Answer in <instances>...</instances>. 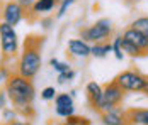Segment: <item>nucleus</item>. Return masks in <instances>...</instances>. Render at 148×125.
<instances>
[{"label": "nucleus", "mask_w": 148, "mask_h": 125, "mask_svg": "<svg viewBox=\"0 0 148 125\" xmlns=\"http://www.w3.org/2000/svg\"><path fill=\"white\" fill-rule=\"evenodd\" d=\"M85 93H87V100H89L90 107L94 108V107L99 103L101 97H102V86L99 83H95V81H90V83H87V86H85Z\"/></svg>", "instance_id": "ddd939ff"}, {"label": "nucleus", "mask_w": 148, "mask_h": 125, "mask_svg": "<svg viewBox=\"0 0 148 125\" xmlns=\"http://www.w3.org/2000/svg\"><path fill=\"white\" fill-rule=\"evenodd\" d=\"M124 93H126V91L116 83V80L111 81L109 84H106L102 88V97L99 100V103L94 107V110L97 111V113H102V111L112 110V108L119 107V105L123 103Z\"/></svg>", "instance_id": "39448f33"}, {"label": "nucleus", "mask_w": 148, "mask_h": 125, "mask_svg": "<svg viewBox=\"0 0 148 125\" xmlns=\"http://www.w3.org/2000/svg\"><path fill=\"white\" fill-rule=\"evenodd\" d=\"M0 49H2V63L15 59L19 54V36L14 26L0 20Z\"/></svg>", "instance_id": "20e7f679"}, {"label": "nucleus", "mask_w": 148, "mask_h": 125, "mask_svg": "<svg viewBox=\"0 0 148 125\" xmlns=\"http://www.w3.org/2000/svg\"><path fill=\"white\" fill-rule=\"evenodd\" d=\"M3 90L12 107L19 111V115L24 118H32L34 115L32 103L36 98V88H34L32 80L15 73V74H10V78L5 81Z\"/></svg>", "instance_id": "f257e3e1"}, {"label": "nucleus", "mask_w": 148, "mask_h": 125, "mask_svg": "<svg viewBox=\"0 0 148 125\" xmlns=\"http://www.w3.org/2000/svg\"><path fill=\"white\" fill-rule=\"evenodd\" d=\"M148 76L138 70H128L123 71L121 74L116 76V83L124 90V91H133V93H143L145 86H147Z\"/></svg>", "instance_id": "423d86ee"}, {"label": "nucleus", "mask_w": 148, "mask_h": 125, "mask_svg": "<svg viewBox=\"0 0 148 125\" xmlns=\"http://www.w3.org/2000/svg\"><path fill=\"white\" fill-rule=\"evenodd\" d=\"M126 115L130 125H148V108H130Z\"/></svg>", "instance_id": "f8f14e48"}, {"label": "nucleus", "mask_w": 148, "mask_h": 125, "mask_svg": "<svg viewBox=\"0 0 148 125\" xmlns=\"http://www.w3.org/2000/svg\"><path fill=\"white\" fill-rule=\"evenodd\" d=\"M111 53H112V44L109 41L94 42L92 47H90V56H94V57H97V59H102V57H106V56L111 54Z\"/></svg>", "instance_id": "4468645a"}, {"label": "nucleus", "mask_w": 148, "mask_h": 125, "mask_svg": "<svg viewBox=\"0 0 148 125\" xmlns=\"http://www.w3.org/2000/svg\"><path fill=\"white\" fill-rule=\"evenodd\" d=\"M90 47H92V44L87 42L85 39H82V37L70 39L68 44H66V51H68V54L73 56V57H82V59L90 56Z\"/></svg>", "instance_id": "9b49d317"}, {"label": "nucleus", "mask_w": 148, "mask_h": 125, "mask_svg": "<svg viewBox=\"0 0 148 125\" xmlns=\"http://www.w3.org/2000/svg\"><path fill=\"white\" fill-rule=\"evenodd\" d=\"M65 120H66V124H70V125H90V122L87 118H80V117H75V115L65 118Z\"/></svg>", "instance_id": "393cba45"}, {"label": "nucleus", "mask_w": 148, "mask_h": 125, "mask_svg": "<svg viewBox=\"0 0 148 125\" xmlns=\"http://www.w3.org/2000/svg\"><path fill=\"white\" fill-rule=\"evenodd\" d=\"M130 27L138 29L140 32H143L145 36H148V15H143V17L134 19L133 22H131V26H130Z\"/></svg>", "instance_id": "6ab92c4d"}, {"label": "nucleus", "mask_w": 148, "mask_h": 125, "mask_svg": "<svg viewBox=\"0 0 148 125\" xmlns=\"http://www.w3.org/2000/svg\"><path fill=\"white\" fill-rule=\"evenodd\" d=\"M7 101H9V98H7V93H5V90H2L0 91V111L3 110L5 107H7Z\"/></svg>", "instance_id": "bb28decb"}, {"label": "nucleus", "mask_w": 148, "mask_h": 125, "mask_svg": "<svg viewBox=\"0 0 148 125\" xmlns=\"http://www.w3.org/2000/svg\"><path fill=\"white\" fill-rule=\"evenodd\" d=\"M55 97H56L55 86H46L45 90H41V98L45 101H51V100H55Z\"/></svg>", "instance_id": "b1692460"}, {"label": "nucleus", "mask_w": 148, "mask_h": 125, "mask_svg": "<svg viewBox=\"0 0 148 125\" xmlns=\"http://www.w3.org/2000/svg\"><path fill=\"white\" fill-rule=\"evenodd\" d=\"M75 0H60V5H58V12H56V19H63L66 12H68V9H70V5L73 3Z\"/></svg>", "instance_id": "4be33fe9"}, {"label": "nucleus", "mask_w": 148, "mask_h": 125, "mask_svg": "<svg viewBox=\"0 0 148 125\" xmlns=\"http://www.w3.org/2000/svg\"><path fill=\"white\" fill-rule=\"evenodd\" d=\"M17 2H19V3H21L24 9H26V12L29 10L31 7H32V3H34V0H17Z\"/></svg>", "instance_id": "c85d7f7f"}, {"label": "nucleus", "mask_w": 148, "mask_h": 125, "mask_svg": "<svg viewBox=\"0 0 148 125\" xmlns=\"http://www.w3.org/2000/svg\"><path fill=\"white\" fill-rule=\"evenodd\" d=\"M75 76H77V73L73 70H68V71H65V73H58V84L70 83L72 80H75Z\"/></svg>", "instance_id": "5701e85b"}, {"label": "nucleus", "mask_w": 148, "mask_h": 125, "mask_svg": "<svg viewBox=\"0 0 148 125\" xmlns=\"http://www.w3.org/2000/svg\"><path fill=\"white\" fill-rule=\"evenodd\" d=\"M55 113L58 115L60 118H68V117L75 115V107L73 105H70V107H56Z\"/></svg>", "instance_id": "412c9836"}, {"label": "nucleus", "mask_w": 148, "mask_h": 125, "mask_svg": "<svg viewBox=\"0 0 148 125\" xmlns=\"http://www.w3.org/2000/svg\"><path fill=\"white\" fill-rule=\"evenodd\" d=\"M63 125H70V124H63Z\"/></svg>", "instance_id": "7c9ffc66"}, {"label": "nucleus", "mask_w": 148, "mask_h": 125, "mask_svg": "<svg viewBox=\"0 0 148 125\" xmlns=\"http://www.w3.org/2000/svg\"><path fill=\"white\" fill-rule=\"evenodd\" d=\"M0 15H2V20L10 24V26H19L24 19H26V9L17 2V0H7L3 5H2V10H0Z\"/></svg>", "instance_id": "0eeeda50"}, {"label": "nucleus", "mask_w": 148, "mask_h": 125, "mask_svg": "<svg viewBox=\"0 0 148 125\" xmlns=\"http://www.w3.org/2000/svg\"><path fill=\"white\" fill-rule=\"evenodd\" d=\"M112 34H114V24L109 17H102V19L95 20L92 26L80 29V37L90 44L109 41L112 37Z\"/></svg>", "instance_id": "7ed1b4c3"}, {"label": "nucleus", "mask_w": 148, "mask_h": 125, "mask_svg": "<svg viewBox=\"0 0 148 125\" xmlns=\"http://www.w3.org/2000/svg\"><path fill=\"white\" fill-rule=\"evenodd\" d=\"M51 24H53V17H45V19H41V27L48 30V29L51 27Z\"/></svg>", "instance_id": "cd10ccee"}, {"label": "nucleus", "mask_w": 148, "mask_h": 125, "mask_svg": "<svg viewBox=\"0 0 148 125\" xmlns=\"http://www.w3.org/2000/svg\"><path fill=\"white\" fill-rule=\"evenodd\" d=\"M21 115H19V111L15 110L14 107H5L3 110H2V120H3V124H9V122H14L17 120Z\"/></svg>", "instance_id": "a211bd4d"}, {"label": "nucleus", "mask_w": 148, "mask_h": 125, "mask_svg": "<svg viewBox=\"0 0 148 125\" xmlns=\"http://www.w3.org/2000/svg\"><path fill=\"white\" fill-rule=\"evenodd\" d=\"M73 105V97L70 93H56L55 97V108L56 107H70Z\"/></svg>", "instance_id": "dca6fc26"}, {"label": "nucleus", "mask_w": 148, "mask_h": 125, "mask_svg": "<svg viewBox=\"0 0 148 125\" xmlns=\"http://www.w3.org/2000/svg\"><path fill=\"white\" fill-rule=\"evenodd\" d=\"M43 42H45V37L41 36L26 37L22 51L19 53V59H17V74L29 78V80L36 78V74L43 66V57H41Z\"/></svg>", "instance_id": "f03ea898"}, {"label": "nucleus", "mask_w": 148, "mask_h": 125, "mask_svg": "<svg viewBox=\"0 0 148 125\" xmlns=\"http://www.w3.org/2000/svg\"><path fill=\"white\" fill-rule=\"evenodd\" d=\"M121 42H123V36H116V37L111 41V44H112V53H114V56H116L118 61H123V59H124V53H123Z\"/></svg>", "instance_id": "f3484780"}, {"label": "nucleus", "mask_w": 148, "mask_h": 125, "mask_svg": "<svg viewBox=\"0 0 148 125\" xmlns=\"http://www.w3.org/2000/svg\"><path fill=\"white\" fill-rule=\"evenodd\" d=\"M121 36H123V39H126L131 44H134L143 53V56L148 54V36H145L143 32H140L138 29H134V27H128Z\"/></svg>", "instance_id": "1a4fd4ad"}, {"label": "nucleus", "mask_w": 148, "mask_h": 125, "mask_svg": "<svg viewBox=\"0 0 148 125\" xmlns=\"http://www.w3.org/2000/svg\"><path fill=\"white\" fill-rule=\"evenodd\" d=\"M121 46H123V53H124V56H131V57H141V56H143V53H141L134 44H131V42L126 41V39H123Z\"/></svg>", "instance_id": "2eb2a0df"}, {"label": "nucleus", "mask_w": 148, "mask_h": 125, "mask_svg": "<svg viewBox=\"0 0 148 125\" xmlns=\"http://www.w3.org/2000/svg\"><path fill=\"white\" fill-rule=\"evenodd\" d=\"M60 0H34L32 7L26 12L27 19H34V17H41V15H48L49 12H53L55 9H58Z\"/></svg>", "instance_id": "6e6552de"}, {"label": "nucleus", "mask_w": 148, "mask_h": 125, "mask_svg": "<svg viewBox=\"0 0 148 125\" xmlns=\"http://www.w3.org/2000/svg\"><path fill=\"white\" fill-rule=\"evenodd\" d=\"M3 125H29V122H26V120H14V122H9V124H3Z\"/></svg>", "instance_id": "c756f323"}, {"label": "nucleus", "mask_w": 148, "mask_h": 125, "mask_svg": "<svg viewBox=\"0 0 148 125\" xmlns=\"http://www.w3.org/2000/svg\"><path fill=\"white\" fill-rule=\"evenodd\" d=\"M101 122H102V125H130L126 110H123L121 107L102 111L101 113Z\"/></svg>", "instance_id": "9d476101"}, {"label": "nucleus", "mask_w": 148, "mask_h": 125, "mask_svg": "<svg viewBox=\"0 0 148 125\" xmlns=\"http://www.w3.org/2000/svg\"><path fill=\"white\" fill-rule=\"evenodd\" d=\"M49 66L56 71V73H65V71L72 70L68 63H63V61H60V59H56V57H51V59H49Z\"/></svg>", "instance_id": "aec40b11"}, {"label": "nucleus", "mask_w": 148, "mask_h": 125, "mask_svg": "<svg viewBox=\"0 0 148 125\" xmlns=\"http://www.w3.org/2000/svg\"><path fill=\"white\" fill-rule=\"evenodd\" d=\"M10 78V71L7 70V66H5V63L0 66V83H5L7 80Z\"/></svg>", "instance_id": "a878e982"}]
</instances>
